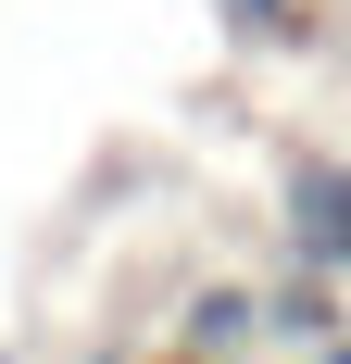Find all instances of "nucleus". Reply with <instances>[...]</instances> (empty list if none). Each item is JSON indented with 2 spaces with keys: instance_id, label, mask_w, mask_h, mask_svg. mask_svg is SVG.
Wrapping results in <instances>:
<instances>
[{
  "instance_id": "f257e3e1",
  "label": "nucleus",
  "mask_w": 351,
  "mask_h": 364,
  "mask_svg": "<svg viewBox=\"0 0 351 364\" xmlns=\"http://www.w3.org/2000/svg\"><path fill=\"white\" fill-rule=\"evenodd\" d=\"M288 264L326 277V289H351V164L339 151H301L288 164Z\"/></svg>"
},
{
  "instance_id": "f03ea898",
  "label": "nucleus",
  "mask_w": 351,
  "mask_h": 364,
  "mask_svg": "<svg viewBox=\"0 0 351 364\" xmlns=\"http://www.w3.org/2000/svg\"><path fill=\"white\" fill-rule=\"evenodd\" d=\"M176 352H201V364H226V352H264V289H201L188 301V327H176Z\"/></svg>"
},
{
  "instance_id": "7ed1b4c3",
  "label": "nucleus",
  "mask_w": 351,
  "mask_h": 364,
  "mask_svg": "<svg viewBox=\"0 0 351 364\" xmlns=\"http://www.w3.org/2000/svg\"><path fill=\"white\" fill-rule=\"evenodd\" d=\"M301 364H351V327H339V339H314V352H301Z\"/></svg>"
},
{
  "instance_id": "20e7f679",
  "label": "nucleus",
  "mask_w": 351,
  "mask_h": 364,
  "mask_svg": "<svg viewBox=\"0 0 351 364\" xmlns=\"http://www.w3.org/2000/svg\"><path fill=\"white\" fill-rule=\"evenodd\" d=\"M113 364H126V352H113ZM151 364H201V352H151Z\"/></svg>"
},
{
  "instance_id": "39448f33",
  "label": "nucleus",
  "mask_w": 351,
  "mask_h": 364,
  "mask_svg": "<svg viewBox=\"0 0 351 364\" xmlns=\"http://www.w3.org/2000/svg\"><path fill=\"white\" fill-rule=\"evenodd\" d=\"M251 13H264V0H251Z\"/></svg>"
}]
</instances>
